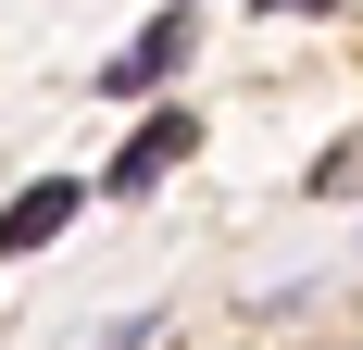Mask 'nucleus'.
<instances>
[{
  "label": "nucleus",
  "mask_w": 363,
  "mask_h": 350,
  "mask_svg": "<svg viewBox=\"0 0 363 350\" xmlns=\"http://www.w3.org/2000/svg\"><path fill=\"white\" fill-rule=\"evenodd\" d=\"M188 50H201V0H163V13H150V26L101 63V101H150V88L188 63Z\"/></svg>",
  "instance_id": "1"
},
{
  "label": "nucleus",
  "mask_w": 363,
  "mask_h": 350,
  "mask_svg": "<svg viewBox=\"0 0 363 350\" xmlns=\"http://www.w3.org/2000/svg\"><path fill=\"white\" fill-rule=\"evenodd\" d=\"M188 150H201V113H188V101H163V113L138 125V138H125V150L101 163V201H150V188H163V175L188 163Z\"/></svg>",
  "instance_id": "2"
},
{
  "label": "nucleus",
  "mask_w": 363,
  "mask_h": 350,
  "mask_svg": "<svg viewBox=\"0 0 363 350\" xmlns=\"http://www.w3.org/2000/svg\"><path fill=\"white\" fill-rule=\"evenodd\" d=\"M75 201H88L75 175H38V188H13V201H0V250H50V238L75 225Z\"/></svg>",
  "instance_id": "3"
},
{
  "label": "nucleus",
  "mask_w": 363,
  "mask_h": 350,
  "mask_svg": "<svg viewBox=\"0 0 363 350\" xmlns=\"http://www.w3.org/2000/svg\"><path fill=\"white\" fill-rule=\"evenodd\" d=\"M251 13H326V0H251Z\"/></svg>",
  "instance_id": "4"
}]
</instances>
